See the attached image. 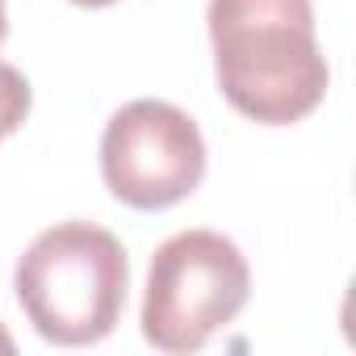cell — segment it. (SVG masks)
Listing matches in <instances>:
<instances>
[{
  "instance_id": "cell-1",
  "label": "cell",
  "mask_w": 356,
  "mask_h": 356,
  "mask_svg": "<svg viewBox=\"0 0 356 356\" xmlns=\"http://www.w3.org/2000/svg\"><path fill=\"white\" fill-rule=\"evenodd\" d=\"M214 76L227 105L260 126L310 118L331 84L310 0H210Z\"/></svg>"
},
{
  "instance_id": "cell-2",
  "label": "cell",
  "mask_w": 356,
  "mask_h": 356,
  "mask_svg": "<svg viewBox=\"0 0 356 356\" xmlns=\"http://www.w3.org/2000/svg\"><path fill=\"white\" fill-rule=\"evenodd\" d=\"M130 260L97 222H55L13 268V293L30 327L59 348L101 343L126 306Z\"/></svg>"
},
{
  "instance_id": "cell-3",
  "label": "cell",
  "mask_w": 356,
  "mask_h": 356,
  "mask_svg": "<svg viewBox=\"0 0 356 356\" xmlns=\"http://www.w3.org/2000/svg\"><path fill=\"white\" fill-rule=\"evenodd\" d=\"M252 298L243 252L218 231H176L147 268L143 339L168 356L202 352Z\"/></svg>"
},
{
  "instance_id": "cell-4",
  "label": "cell",
  "mask_w": 356,
  "mask_h": 356,
  "mask_svg": "<svg viewBox=\"0 0 356 356\" xmlns=\"http://www.w3.org/2000/svg\"><path fill=\"white\" fill-rule=\"evenodd\" d=\"M101 176L130 210H172L206 181V138L181 105L130 101L105 122Z\"/></svg>"
},
{
  "instance_id": "cell-5",
  "label": "cell",
  "mask_w": 356,
  "mask_h": 356,
  "mask_svg": "<svg viewBox=\"0 0 356 356\" xmlns=\"http://www.w3.org/2000/svg\"><path fill=\"white\" fill-rule=\"evenodd\" d=\"M30 105H34L30 80H26L13 63L0 59V143L22 130V122L30 118Z\"/></svg>"
},
{
  "instance_id": "cell-6",
  "label": "cell",
  "mask_w": 356,
  "mask_h": 356,
  "mask_svg": "<svg viewBox=\"0 0 356 356\" xmlns=\"http://www.w3.org/2000/svg\"><path fill=\"white\" fill-rule=\"evenodd\" d=\"M72 5H80V9H109V5H118V0H72Z\"/></svg>"
},
{
  "instance_id": "cell-7",
  "label": "cell",
  "mask_w": 356,
  "mask_h": 356,
  "mask_svg": "<svg viewBox=\"0 0 356 356\" xmlns=\"http://www.w3.org/2000/svg\"><path fill=\"white\" fill-rule=\"evenodd\" d=\"M9 38V13H5V0H0V47H5Z\"/></svg>"
},
{
  "instance_id": "cell-8",
  "label": "cell",
  "mask_w": 356,
  "mask_h": 356,
  "mask_svg": "<svg viewBox=\"0 0 356 356\" xmlns=\"http://www.w3.org/2000/svg\"><path fill=\"white\" fill-rule=\"evenodd\" d=\"M0 352H13V339L5 335V327H0Z\"/></svg>"
}]
</instances>
